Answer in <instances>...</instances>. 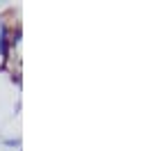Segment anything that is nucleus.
<instances>
[{
    "label": "nucleus",
    "instance_id": "obj_1",
    "mask_svg": "<svg viewBox=\"0 0 146 151\" xmlns=\"http://www.w3.org/2000/svg\"><path fill=\"white\" fill-rule=\"evenodd\" d=\"M21 39H23V28H21V23H16L14 28H9V50L11 53H18Z\"/></svg>",
    "mask_w": 146,
    "mask_h": 151
},
{
    "label": "nucleus",
    "instance_id": "obj_2",
    "mask_svg": "<svg viewBox=\"0 0 146 151\" xmlns=\"http://www.w3.org/2000/svg\"><path fill=\"white\" fill-rule=\"evenodd\" d=\"M2 144H7V147H21V140L18 137H14V140L9 137V140H2Z\"/></svg>",
    "mask_w": 146,
    "mask_h": 151
}]
</instances>
